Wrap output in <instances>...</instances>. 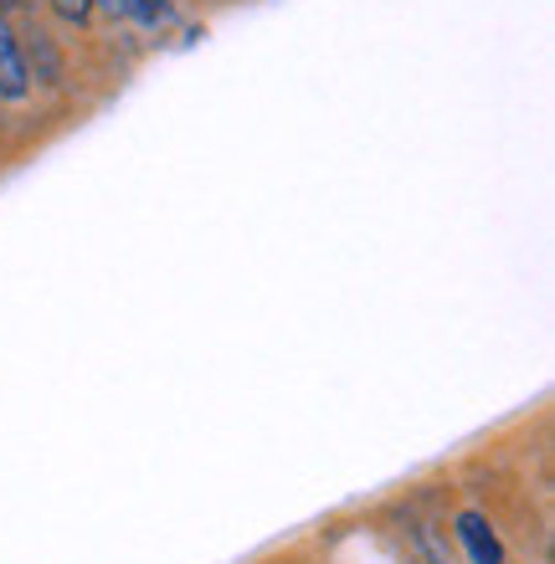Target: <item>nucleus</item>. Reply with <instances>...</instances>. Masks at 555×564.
<instances>
[{"label":"nucleus","mask_w":555,"mask_h":564,"mask_svg":"<svg viewBox=\"0 0 555 564\" xmlns=\"http://www.w3.org/2000/svg\"><path fill=\"white\" fill-rule=\"evenodd\" d=\"M26 93H31L26 52H21L11 21H6V11H0V98H6V104H21Z\"/></svg>","instance_id":"f257e3e1"},{"label":"nucleus","mask_w":555,"mask_h":564,"mask_svg":"<svg viewBox=\"0 0 555 564\" xmlns=\"http://www.w3.org/2000/svg\"><path fill=\"white\" fill-rule=\"evenodd\" d=\"M458 539H463V550L473 564H504V544H499V534L489 529L483 513H463L458 519Z\"/></svg>","instance_id":"f03ea898"},{"label":"nucleus","mask_w":555,"mask_h":564,"mask_svg":"<svg viewBox=\"0 0 555 564\" xmlns=\"http://www.w3.org/2000/svg\"><path fill=\"white\" fill-rule=\"evenodd\" d=\"M129 15H139V21H166L170 15V0H119Z\"/></svg>","instance_id":"7ed1b4c3"},{"label":"nucleus","mask_w":555,"mask_h":564,"mask_svg":"<svg viewBox=\"0 0 555 564\" xmlns=\"http://www.w3.org/2000/svg\"><path fill=\"white\" fill-rule=\"evenodd\" d=\"M52 11H57L62 21H73V26H83L93 15V0H52Z\"/></svg>","instance_id":"20e7f679"}]
</instances>
